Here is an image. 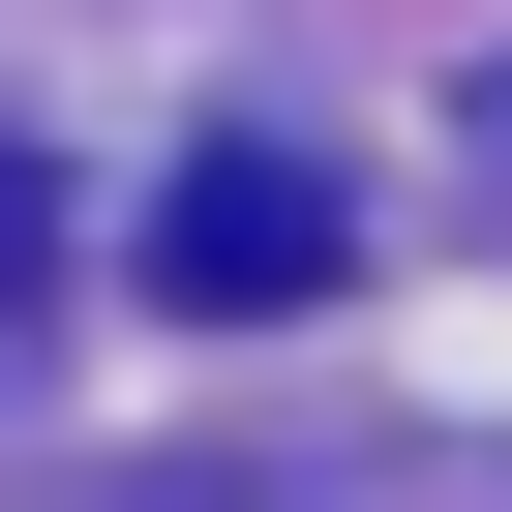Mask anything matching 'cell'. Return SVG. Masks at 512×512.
<instances>
[{"instance_id": "obj_1", "label": "cell", "mask_w": 512, "mask_h": 512, "mask_svg": "<svg viewBox=\"0 0 512 512\" xmlns=\"http://www.w3.org/2000/svg\"><path fill=\"white\" fill-rule=\"evenodd\" d=\"M332 272H362V211H332L302 151H181V181H151V302H211V332H302Z\"/></svg>"}, {"instance_id": "obj_2", "label": "cell", "mask_w": 512, "mask_h": 512, "mask_svg": "<svg viewBox=\"0 0 512 512\" xmlns=\"http://www.w3.org/2000/svg\"><path fill=\"white\" fill-rule=\"evenodd\" d=\"M482 151H512V91H482Z\"/></svg>"}]
</instances>
